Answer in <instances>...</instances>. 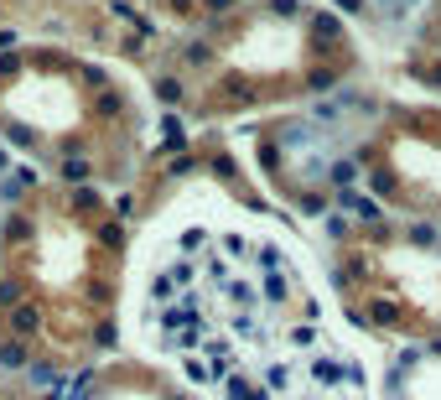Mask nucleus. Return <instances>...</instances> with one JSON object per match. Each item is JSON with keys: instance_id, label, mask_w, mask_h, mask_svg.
I'll use <instances>...</instances> for the list:
<instances>
[{"instance_id": "nucleus-1", "label": "nucleus", "mask_w": 441, "mask_h": 400, "mask_svg": "<svg viewBox=\"0 0 441 400\" xmlns=\"http://www.w3.org/2000/svg\"><path fill=\"white\" fill-rule=\"evenodd\" d=\"M151 322L218 400L363 395V369L332 338L306 276L260 234H187L151 281Z\"/></svg>"}]
</instances>
